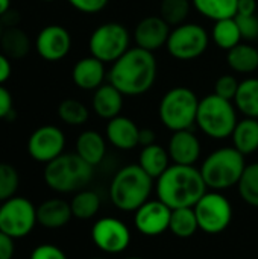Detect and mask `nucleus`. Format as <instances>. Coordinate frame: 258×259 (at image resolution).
<instances>
[{"instance_id":"1","label":"nucleus","mask_w":258,"mask_h":259,"mask_svg":"<svg viewBox=\"0 0 258 259\" xmlns=\"http://www.w3.org/2000/svg\"><path fill=\"white\" fill-rule=\"evenodd\" d=\"M157 74L155 53L135 46L111 64L106 82L114 85L125 97H137L155 85Z\"/></svg>"},{"instance_id":"2","label":"nucleus","mask_w":258,"mask_h":259,"mask_svg":"<svg viewBox=\"0 0 258 259\" xmlns=\"http://www.w3.org/2000/svg\"><path fill=\"white\" fill-rule=\"evenodd\" d=\"M208 191L199 168L195 165L172 164L157 181V197L170 209L193 208Z\"/></svg>"},{"instance_id":"3","label":"nucleus","mask_w":258,"mask_h":259,"mask_svg":"<svg viewBox=\"0 0 258 259\" xmlns=\"http://www.w3.org/2000/svg\"><path fill=\"white\" fill-rule=\"evenodd\" d=\"M155 181L138 165L129 164L122 167L109 185V199L113 205L125 212H135L151 199Z\"/></svg>"},{"instance_id":"4","label":"nucleus","mask_w":258,"mask_h":259,"mask_svg":"<svg viewBox=\"0 0 258 259\" xmlns=\"http://www.w3.org/2000/svg\"><path fill=\"white\" fill-rule=\"evenodd\" d=\"M246 165L245 156L231 146L213 150L202 161L199 171L208 190L222 193L237 187Z\"/></svg>"},{"instance_id":"5","label":"nucleus","mask_w":258,"mask_h":259,"mask_svg":"<svg viewBox=\"0 0 258 259\" xmlns=\"http://www.w3.org/2000/svg\"><path fill=\"white\" fill-rule=\"evenodd\" d=\"M94 167L78 153H62L44 167V182L56 193L68 194L84 190L93 179Z\"/></svg>"},{"instance_id":"6","label":"nucleus","mask_w":258,"mask_h":259,"mask_svg":"<svg viewBox=\"0 0 258 259\" xmlns=\"http://www.w3.org/2000/svg\"><path fill=\"white\" fill-rule=\"evenodd\" d=\"M237 109L234 102L227 100L214 93L199 100L196 126L199 131L213 140L231 138L237 124Z\"/></svg>"},{"instance_id":"7","label":"nucleus","mask_w":258,"mask_h":259,"mask_svg":"<svg viewBox=\"0 0 258 259\" xmlns=\"http://www.w3.org/2000/svg\"><path fill=\"white\" fill-rule=\"evenodd\" d=\"M199 97L187 87L170 88L160 100L158 115L166 129L170 132L192 129L196 124Z\"/></svg>"},{"instance_id":"8","label":"nucleus","mask_w":258,"mask_h":259,"mask_svg":"<svg viewBox=\"0 0 258 259\" xmlns=\"http://www.w3.org/2000/svg\"><path fill=\"white\" fill-rule=\"evenodd\" d=\"M90 55L103 64H113L131 49V33L119 21L97 26L88 39Z\"/></svg>"},{"instance_id":"9","label":"nucleus","mask_w":258,"mask_h":259,"mask_svg":"<svg viewBox=\"0 0 258 259\" xmlns=\"http://www.w3.org/2000/svg\"><path fill=\"white\" fill-rule=\"evenodd\" d=\"M210 38L204 26L186 21L172 27L166 50L176 61H193L207 52Z\"/></svg>"},{"instance_id":"10","label":"nucleus","mask_w":258,"mask_h":259,"mask_svg":"<svg viewBox=\"0 0 258 259\" xmlns=\"http://www.w3.org/2000/svg\"><path fill=\"white\" fill-rule=\"evenodd\" d=\"M193 209L199 229L205 234H220L231 225L233 205L220 191H207Z\"/></svg>"},{"instance_id":"11","label":"nucleus","mask_w":258,"mask_h":259,"mask_svg":"<svg viewBox=\"0 0 258 259\" xmlns=\"http://www.w3.org/2000/svg\"><path fill=\"white\" fill-rule=\"evenodd\" d=\"M36 223V208L29 199L14 196L0 205V231L11 238L27 237Z\"/></svg>"},{"instance_id":"12","label":"nucleus","mask_w":258,"mask_h":259,"mask_svg":"<svg viewBox=\"0 0 258 259\" xmlns=\"http://www.w3.org/2000/svg\"><path fill=\"white\" fill-rule=\"evenodd\" d=\"M94 246L108 255H120L131 244V231L120 219L102 217L91 228Z\"/></svg>"},{"instance_id":"13","label":"nucleus","mask_w":258,"mask_h":259,"mask_svg":"<svg viewBox=\"0 0 258 259\" xmlns=\"http://www.w3.org/2000/svg\"><path fill=\"white\" fill-rule=\"evenodd\" d=\"M65 135L53 124H44L35 129L27 140V153L36 162L49 164L64 153Z\"/></svg>"},{"instance_id":"14","label":"nucleus","mask_w":258,"mask_h":259,"mask_svg":"<svg viewBox=\"0 0 258 259\" xmlns=\"http://www.w3.org/2000/svg\"><path fill=\"white\" fill-rule=\"evenodd\" d=\"M172 209L160 199L148 200L134 212V225L141 235L158 237L169 231Z\"/></svg>"},{"instance_id":"15","label":"nucleus","mask_w":258,"mask_h":259,"mask_svg":"<svg viewBox=\"0 0 258 259\" xmlns=\"http://www.w3.org/2000/svg\"><path fill=\"white\" fill-rule=\"evenodd\" d=\"M71 49L70 32L59 24H49L43 27L35 38L36 53L49 62H58L64 59Z\"/></svg>"},{"instance_id":"16","label":"nucleus","mask_w":258,"mask_h":259,"mask_svg":"<svg viewBox=\"0 0 258 259\" xmlns=\"http://www.w3.org/2000/svg\"><path fill=\"white\" fill-rule=\"evenodd\" d=\"M170 30L172 27L160 15L144 17L134 29L135 46L155 53L161 47H166Z\"/></svg>"},{"instance_id":"17","label":"nucleus","mask_w":258,"mask_h":259,"mask_svg":"<svg viewBox=\"0 0 258 259\" xmlns=\"http://www.w3.org/2000/svg\"><path fill=\"white\" fill-rule=\"evenodd\" d=\"M167 152L172 164L195 165L202 153V146L198 135L192 129L172 132L167 144Z\"/></svg>"},{"instance_id":"18","label":"nucleus","mask_w":258,"mask_h":259,"mask_svg":"<svg viewBox=\"0 0 258 259\" xmlns=\"http://www.w3.org/2000/svg\"><path fill=\"white\" fill-rule=\"evenodd\" d=\"M106 64L99 61L94 56H85L81 58L71 70V79L73 83L84 91H96L99 87L108 80V71Z\"/></svg>"},{"instance_id":"19","label":"nucleus","mask_w":258,"mask_h":259,"mask_svg":"<svg viewBox=\"0 0 258 259\" xmlns=\"http://www.w3.org/2000/svg\"><path fill=\"white\" fill-rule=\"evenodd\" d=\"M138 135L140 127L135 124V121L125 115H117L111 120H108L105 127V138L106 141L123 152L135 149L138 144Z\"/></svg>"},{"instance_id":"20","label":"nucleus","mask_w":258,"mask_h":259,"mask_svg":"<svg viewBox=\"0 0 258 259\" xmlns=\"http://www.w3.org/2000/svg\"><path fill=\"white\" fill-rule=\"evenodd\" d=\"M123 99L125 96L109 82H105L96 91H93L91 108L94 114L103 120H111L120 115L123 109Z\"/></svg>"},{"instance_id":"21","label":"nucleus","mask_w":258,"mask_h":259,"mask_svg":"<svg viewBox=\"0 0 258 259\" xmlns=\"http://www.w3.org/2000/svg\"><path fill=\"white\" fill-rule=\"evenodd\" d=\"M71 217L70 202L58 197L47 199L36 208V222L46 229H61L68 225Z\"/></svg>"},{"instance_id":"22","label":"nucleus","mask_w":258,"mask_h":259,"mask_svg":"<svg viewBox=\"0 0 258 259\" xmlns=\"http://www.w3.org/2000/svg\"><path fill=\"white\" fill-rule=\"evenodd\" d=\"M85 162L96 167L106 155V138L97 131L88 129L79 134L76 140V152Z\"/></svg>"},{"instance_id":"23","label":"nucleus","mask_w":258,"mask_h":259,"mask_svg":"<svg viewBox=\"0 0 258 259\" xmlns=\"http://www.w3.org/2000/svg\"><path fill=\"white\" fill-rule=\"evenodd\" d=\"M167 147L160 144H151L141 149L138 155V165L154 179L157 181L172 164Z\"/></svg>"},{"instance_id":"24","label":"nucleus","mask_w":258,"mask_h":259,"mask_svg":"<svg viewBox=\"0 0 258 259\" xmlns=\"http://www.w3.org/2000/svg\"><path fill=\"white\" fill-rule=\"evenodd\" d=\"M228 67L239 74H252L258 70V47L251 42H240L227 52Z\"/></svg>"},{"instance_id":"25","label":"nucleus","mask_w":258,"mask_h":259,"mask_svg":"<svg viewBox=\"0 0 258 259\" xmlns=\"http://www.w3.org/2000/svg\"><path fill=\"white\" fill-rule=\"evenodd\" d=\"M231 140L233 147H236L243 156L255 153L258 150V118L243 117L239 120Z\"/></svg>"},{"instance_id":"26","label":"nucleus","mask_w":258,"mask_h":259,"mask_svg":"<svg viewBox=\"0 0 258 259\" xmlns=\"http://www.w3.org/2000/svg\"><path fill=\"white\" fill-rule=\"evenodd\" d=\"M233 102L237 112H240L243 117L258 118V77L251 76L240 80Z\"/></svg>"},{"instance_id":"27","label":"nucleus","mask_w":258,"mask_h":259,"mask_svg":"<svg viewBox=\"0 0 258 259\" xmlns=\"http://www.w3.org/2000/svg\"><path fill=\"white\" fill-rule=\"evenodd\" d=\"M29 50L30 38L23 29L18 26L5 27L0 38V52L3 55H6L9 59H21L29 53Z\"/></svg>"},{"instance_id":"28","label":"nucleus","mask_w":258,"mask_h":259,"mask_svg":"<svg viewBox=\"0 0 258 259\" xmlns=\"http://www.w3.org/2000/svg\"><path fill=\"white\" fill-rule=\"evenodd\" d=\"M210 36H211L213 42L225 52L231 50L233 47L240 44L243 39L240 29H239V24L236 21V17L214 21Z\"/></svg>"},{"instance_id":"29","label":"nucleus","mask_w":258,"mask_h":259,"mask_svg":"<svg viewBox=\"0 0 258 259\" xmlns=\"http://www.w3.org/2000/svg\"><path fill=\"white\" fill-rule=\"evenodd\" d=\"M237 2L239 0H192V5L202 17L219 21L237 15Z\"/></svg>"},{"instance_id":"30","label":"nucleus","mask_w":258,"mask_h":259,"mask_svg":"<svg viewBox=\"0 0 258 259\" xmlns=\"http://www.w3.org/2000/svg\"><path fill=\"white\" fill-rule=\"evenodd\" d=\"M169 231L176 238H181V240L192 238L199 231V225H198V219H196L195 209L193 208L172 209Z\"/></svg>"},{"instance_id":"31","label":"nucleus","mask_w":258,"mask_h":259,"mask_svg":"<svg viewBox=\"0 0 258 259\" xmlns=\"http://www.w3.org/2000/svg\"><path fill=\"white\" fill-rule=\"evenodd\" d=\"M71 214L79 220H90L97 215L100 209V197L93 190H81L70 200Z\"/></svg>"},{"instance_id":"32","label":"nucleus","mask_w":258,"mask_h":259,"mask_svg":"<svg viewBox=\"0 0 258 259\" xmlns=\"http://www.w3.org/2000/svg\"><path fill=\"white\" fill-rule=\"evenodd\" d=\"M192 8V0H161L158 15L170 27H175L187 21Z\"/></svg>"},{"instance_id":"33","label":"nucleus","mask_w":258,"mask_h":259,"mask_svg":"<svg viewBox=\"0 0 258 259\" xmlns=\"http://www.w3.org/2000/svg\"><path fill=\"white\" fill-rule=\"evenodd\" d=\"M237 191L245 203L258 208V162L246 165L237 184Z\"/></svg>"},{"instance_id":"34","label":"nucleus","mask_w":258,"mask_h":259,"mask_svg":"<svg viewBox=\"0 0 258 259\" xmlns=\"http://www.w3.org/2000/svg\"><path fill=\"white\" fill-rule=\"evenodd\" d=\"M58 117L68 126H82L87 123L90 111L82 102L76 99H65L58 105Z\"/></svg>"},{"instance_id":"35","label":"nucleus","mask_w":258,"mask_h":259,"mask_svg":"<svg viewBox=\"0 0 258 259\" xmlns=\"http://www.w3.org/2000/svg\"><path fill=\"white\" fill-rule=\"evenodd\" d=\"M20 185V176L14 165L0 162V203L15 196Z\"/></svg>"},{"instance_id":"36","label":"nucleus","mask_w":258,"mask_h":259,"mask_svg":"<svg viewBox=\"0 0 258 259\" xmlns=\"http://www.w3.org/2000/svg\"><path fill=\"white\" fill-rule=\"evenodd\" d=\"M239 83H240V80H237L236 76H233V74H222L214 82V94H217V96L233 102L236 94H237Z\"/></svg>"},{"instance_id":"37","label":"nucleus","mask_w":258,"mask_h":259,"mask_svg":"<svg viewBox=\"0 0 258 259\" xmlns=\"http://www.w3.org/2000/svg\"><path fill=\"white\" fill-rule=\"evenodd\" d=\"M236 21L239 24L242 38L246 42H252L258 39V15H236Z\"/></svg>"},{"instance_id":"38","label":"nucleus","mask_w":258,"mask_h":259,"mask_svg":"<svg viewBox=\"0 0 258 259\" xmlns=\"http://www.w3.org/2000/svg\"><path fill=\"white\" fill-rule=\"evenodd\" d=\"M29 259H68L64 250L55 244H40L36 246Z\"/></svg>"},{"instance_id":"39","label":"nucleus","mask_w":258,"mask_h":259,"mask_svg":"<svg viewBox=\"0 0 258 259\" xmlns=\"http://www.w3.org/2000/svg\"><path fill=\"white\" fill-rule=\"evenodd\" d=\"M67 2L82 14H97L106 8L109 0H67Z\"/></svg>"},{"instance_id":"40","label":"nucleus","mask_w":258,"mask_h":259,"mask_svg":"<svg viewBox=\"0 0 258 259\" xmlns=\"http://www.w3.org/2000/svg\"><path fill=\"white\" fill-rule=\"evenodd\" d=\"M14 102H12V94L9 93L8 88L0 85V120L9 118V115L14 111Z\"/></svg>"},{"instance_id":"41","label":"nucleus","mask_w":258,"mask_h":259,"mask_svg":"<svg viewBox=\"0 0 258 259\" xmlns=\"http://www.w3.org/2000/svg\"><path fill=\"white\" fill-rule=\"evenodd\" d=\"M14 256V238L0 231V259H12Z\"/></svg>"},{"instance_id":"42","label":"nucleus","mask_w":258,"mask_h":259,"mask_svg":"<svg viewBox=\"0 0 258 259\" xmlns=\"http://www.w3.org/2000/svg\"><path fill=\"white\" fill-rule=\"evenodd\" d=\"M257 8V0H239L237 2V15H255Z\"/></svg>"},{"instance_id":"43","label":"nucleus","mask_w":258,"mask_h":259,"mask_svg":"<svg viewBox=\"0 0 258 259\" xmlns=\"http://www.w3.org/2000/svg\"><path fill=\"white\" fill-rule=\"evenodd\" d=\"M20 12L17 11V9H9V11H6L2 17H0V21H2V24H3V27H15V26H18V23H20Z\"/></svg>"},{"instance_id":"44","label":"nucleus","mask_w":258,"mask_h":259,"mask_svg":"<svg viewBox=\"0 0 258 259\" xmlns=\"http://www.w3.org/2000/svg\"><path fill=\"white\" fill-rule=\"evenodd\" d=\"M11 73H12L11 59L0 52V85H3L11 77Z\"/></svg>"},{"instance_id":"45","label":"nucleus","mask_w":258,"mask_h":259,"mask_svg":"<svg viewBox=\"0 0 258 259\" xmlns=\"http://www.w3.org/2000/svg\"><path fill=\"white\" fill-rule=\"evenodd\" d=\"M155 140H157V135L152 129L149 127H143L140 129V135H138V144L141 147H146V146H151V144H155Z\"/></svg>"},{"instance_id":"46","label":"nucleus","mask_w":258,"mask_h":259,"mask_svg":"<svg viewBox=\"0 0 258 259\" xmlns=\"http://www.w3.org/2000/svg\"><path fill=\"white\" fill-rule=\"evenodd\" d=\"M11 9V0H0V17Z\"/></svg>"},{"instance_id":"47","label":"nucleus","mask_w":258,"mask_h":259,"mask_svg":"<svg viewBox=\"0 0 258 259\" xmlns=\"http://www.w3.org/2000/svg\"><path fill=\"white\" fill-rule=\"evenodd\" d=\"M3 30H5V27H3V24H2V21H0V38H2V33H3Z\"/></svg>"},{"instance_id":"48","label":"nucleus","mask_w":258,"mask_h":259,"mask_svg":"<svg viewBox=\"0 0 258 259\" xmlns=\"http://www.w3.org/2000/svg\"><path fill=\"white\" fill-rule=\"evenodd\" d=\"M125 259H144V258H140V256H131V258H125Z\"/></svg>"},{"instance_id":"49","label":"nucleus","mask_w":258,"mask_h":259,"mask_svg":"<svg viewBox=\"0 0 258 259\" xmlns=\"http://www.w3.org/2000/svg\"><path fill=\"white\" fill-rule=\"evenodd\" d=\"M41 2H56V0H41Z\"/></svg>"},{"instance_id":"50","label":"nucleus","mask_w":258,"mask_h":259,"mask_svg":"<svg viewBox=\"0 0 258 259\" xmlns=\"http://www.w3.org/2000/svg\"><path fill=\"white\" fill-rule=\"evenodd\" d=\"M90 259H105V258H90Z\"/></svg>"}]
</instances>
